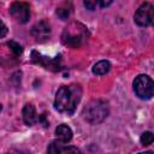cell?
Returning a JSON list of instances; mask_svg holds the SVG:
<instances>
[{"instance_id":"obj_1","label":"cell","mask_w":154,"mask_h":154,"mask_svg":"<svg viewBox=\"0 0 154 154\" xmlns=\"http://www.w3.org/2000/svg\"><path fill=\"white\" fill-rule=\"evenodd\" d=\"M82 97V88L78 84L64 85L58 89L54 100V107L60 112L67 116L75 113L77 105Z\"/></svg>"},{"instance_id":"obj_2","label":"cell","mask_w":154,"mask_h":154,"mask_svg":"<svg viewBox=\"0 0 154 154\" xmlns=\"http://www.w3.org/2000/svg\"><path fill=\"white\" fill-rule=\"evenodd\" d=\"M108 114V106L105 101L101 100H93L83 108L82 116L84 120L90 124H99L105 120Z\"/></svg>"},{"instance_id":"obj_3","label":"cell","mask_w":154,"mask_h":154,"mask_svg":"<svg viewBox=\"0 0 154 154\" xmlns=\"http://www.w3.org/2000/svg\"><path fill=\"white\" fill-rule=\"evenodd\" d=\"M85 37H87L85 26L79 23H76V22H73L69 26H66L63 32V36H61L64 45L73 47V48L81 46L82 42L85 40Z\"/></svg>"},{"instance_id":"obj_4","label":"cell","mask_w":154,"mask_h":154,"mask_svg":"<svg viewBox=\"0 0 154 154\" xmlns=\"http://www.w3.org/2000/svg\"><path fill=\"white\" fill-rule=\"evenodd\" d=\"M134 90L140 99H150L154 93V83L147 75H138L134 81Z\"/></svg>"},{"instance_id":"obj_5","label":"cell","mask_w":154,"mask_h":154,"mask_svg":"<svg viewBox=\"0 0 154 154\" xmlns=\"http://www.w3.org/2000/svg\"><path fill=\"white\" fill-rule=\"evenodd\" d=\"M153 10H154V7H153V5L150 2L142 4L137 8V11H136V13L134 16L135 23L137 25H140V26H149V25H152L153 24V18H154Z\"/></svg>"},{"instance_id":"obj_6","label":"cell","mask_w":154,"mask_h":154,"mask_svg":"<svg viewBox=\"0 0 154 154\" xmlns=\"http://www.w3.org/2000/svg\"><path fill=\"white\" fill-rule=\"evenodd\" d=\"M10 13L18 23H26L30 18V7L26 2L16 1L10 6Z\"/></svg>"},{"instance_id":"obj_7","label":"cell","mask_w":154,"mask_h":154,"mask_svg":"<svg viewBox=\"0 0 154 154\" xmlns=\"http://www.w3.org/2000/svg\"><path fill=\"white\" fill-rule=\"evenodd\" d=\"M31 35L35 37L36 41L43 42L51 36V26L46 20L37 22L32 28H31Z\"/></svg>"},{"instance_id":"obj_8","label":"cell","mask_w":154,"mask_h":154,"mask_svg":"<svg viewBox=\"0 0 154 154\" xmlns=\"http://www.w3.org/2000/svg\"><path fill=\"white\" fill-rule=\"evenodd\" d=\"M48 154H81V150L73 146H64L60 141H53L48 146Z\"/></svg>"},{"instance_id":"obj_9","label":"cell","mask_w":154,"mask_h":154,"mask_svg":"<svg viewBox=\"0 0 154 154\" xmlns=\"http://www.w3.org/2000/svg\"><path fill=\"white\" fill-rule=\"evenodd\" d=\"M22 114H23L24 123L29 126H32L34 124H36L38 122V116L36 113V109H35L34 105H31V103H26L24 106Z\"/></svg>"},{"instance_id":"obj_10","label":"cell","mask_w":154,"mask_h":154,"mask_svg":"<svg viewBox=\"0 0 154 154\" xmlns=\"http://www.w3.org/2000/svg\"><path fill=\"white\" fill-rule=\"evenodd\" d=\"M55 135H57L58 141L65 143V142H69L72 138V130L69 125L61 124L55 129Z\"/></svg>"},{"instance_id":"obj_11","label":"cell","mask_w":154,"mask_h":154,"mask_svg":"<svg viewBox=\"0 0 154 154\" xmlns=\"http://www.w3.org/2000/svg\"><path fill=\"white\" fill-rule=\"evenodd\" d=\"M109 69H111V64L107 60H101L93 66V72L97 76H102V75H106L109 71Z\"/></svg>"},{"instance_id":"obj_12","label":"cell","mask_w":154,"mask_h":154,"mask_svg":"<svg viewBox=\"0 0 154 154\" xmlns=\"http://www.w3.org/2000/svg\"><path fill=\"white\" fill-rule=\"evenodd\" d=\"M141 143L143 144V146H149V144H152L153 143V140H154V137H153V134L150 132V131H146V132H143L142 135H141Z\"/></svg>"},{"instance_id":"obj_13","label":"cell","mask_w":154,"mask_h":154,"mask_svg":"<svg viewBox=\"0 0 154 154\" xmlns=\"http://www.w3.org/2000/svg\"><path fill=\"white\" fill-rule=\"evenodd\" d=\"M57 14L61 18V19H66V18H69V16L71 14V10H69L67 7H59V8H57Z\"/></svg>"},{"instance_id":"obj_14","label":"cell","mask_w":154,"mask_h":154,"mask_svg":"<svg viewBox=\"0 0 154 154\" xmlns=\"http://www.w3.org/2000/svg\"><path fill=\"white\" fill-rule=\"evenodd\" d=\"M6 34H7V26L0 19V38H2L4 36H6Z\"/></svg>"},{"instance_id":"obj_15","label":"cell","mask_w":154,"mask_h":154,"mask_svg":"<svg viewBox=\"0 0 154 154\" xmlns=\"http://www.w3.org/2000/svg\"><path fill=\"white\" fill-rule=\"evenodd\" d=\"M96 5H97L96 1H84V6H85L88 10H90V11H93Z\"/></svg>"},{"instance_id":"obj_16","label":"cell","mask_w":154,"mask_h":154,"mask_svg":"<svg viewBox=\"0 0 154 154\" xmlns=\"http://www.w3.org/2000/svg\"><path fill=\"white\" fill-rule=\"evenodd\" d=\"M100 6H102V7H105V6H108V5H111L112 4V1H100V2H97Z\"/></svg>"},{"instance_id":"obj_17","label":"cell","mask_w":154,"mask_h":154,"mask_svg":"<svg viewBox=\"0 0 154 154\" xmlns=\"http://www.w3.org/2000/svg\"><path fill=\"white\" fill-rule=\"evenodd\" d=\"M138 154H153V152L148 150V152H143V153H138Z\"/></svg>"},{"instance_id":"obj_18","label":"cell","mask_w":154,"mask_h":154,"mask_svg":"<svg viewBox=\"0 0 154 154\" xmlns=\"http://www.w3.org/2000/svg\"><path fill=\"white\" fill-rule=\"evenodd\" d=\"M0 112H1V105H0Z\"/></svg>"}]
</instances>
